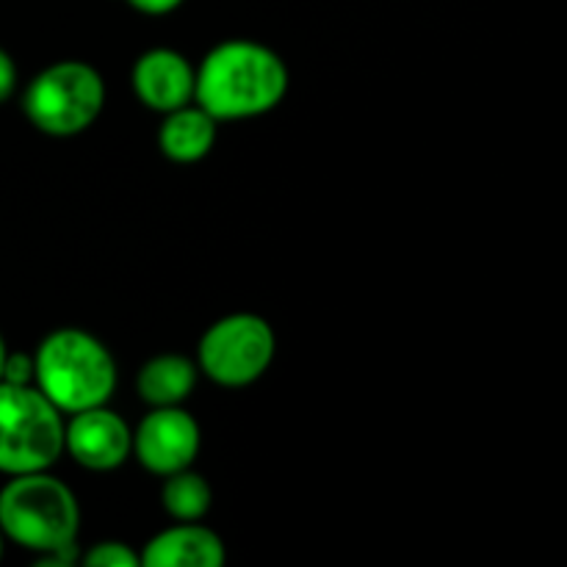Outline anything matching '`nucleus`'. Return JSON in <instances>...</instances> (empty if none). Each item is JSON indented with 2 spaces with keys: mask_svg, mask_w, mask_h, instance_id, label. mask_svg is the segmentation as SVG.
I'll return each instance as SVG.
<instances>
[{
  "mask_svg": "<svg viewBox=\"0 0 567 567\" xmlns=\"http://www.w3.org/2000/svg\"><path fill=\"white\" fill-rule=\"evenodd\" d=\"M288 92L286 61L266 44L230 39L194 72V100L214 120H247L275 109Z\"/></svg>",
  "mask_w": 567,
  "mask_h": 567,
  "instance_id": "f257e3e1",
  "label": "nucleus"
},
{
  "mask_svg": "<svg viewBox=\"0 0 567 567\" xmlns=\"http://www.w3.org/2000/svg\"><path fill=\"white\" fill-rule=\"evenodd\" d=\"M33 382L61 413H81L109 402L116 365L97 338L66 327L42 341L33 358Z\"/></svg>",
  "mask_w": 567,
  "mask_h": 567,
  "instance_id": "f03ea898",
  "label": "nucleus"
},
{
  "mask_svg": "<svg viewBox=\"0 0 567 567\" xmlns=\"http://www.w3.org/2000/svg\"><path fill=\"white\" fill-rule=\"evenodd\" d=\"M78 502L70 487L48 471L17 474L0 491V532L37 554L75 546Z\"/></svg>",
  "mask_w": 567,
  "mask_h": 567,
  "instance_id": "7ed1b4c3",
  "label": "nucleus"
},
{
  "mask_svg": "<svg viewBox=\"0 0 567 567\" xmlns=\"http://www.w3.org/2000/svg\"><path fill=\"white\" fill-rule=\"evenodd\" d=\"M61 452V410L37 385H11L0 380V474L48 471Z\"/></svg>",
  "mask_w": 567,
  "mask_h": 567,
  "instance_id": "20e7f679",
  "label": "nucleus"
},
{
  "mask_svg": "<svg viewBox=\"0 0 567 567\" xmlns=\"http://www.w3.org/2000/svg\"><path fill=\"white\" fill-rule=\"evenodd\" d=\"M103 103V78L83 61H59L42 70L22 100L31 125L50 136H75L86 131L100 116Z\"/></svg>",
  "mask_w": 567,
  "mask_h": 567,
  "instance_id": "39448f33",
  "label": "nucleus"
},
{
  "mask_svg": "<svg viewBox=\"0 0 567 567\" xmlns=\"http://www.w3.org/2000/svg\"><path fill=\"white\" fill-rule=\"evenodd\" d=\"M275 358V332L255 313H233L208 327L197 349L199 369L225 388H244L266 374Z\"/></svg>",
  "mask_w": 567,
  "mask_h": 567,
  "instance_id": "423d86ee",
  "label": "nucleus"
},
{
  "mask_svg": "<svg viewBox=\"0 0 567 567\" xmlns=\"http://www.w3.org/2000/svg\"><path fill=\"white\" fill-rule=\"evenodd\" d=\"M133 452L138 463L158 476L188 468L199 452V426L177 404L155 408L133 432Z\"/></svg>",
  "mask_w": 567,
  "mask_h": 567,
  "instance_id": "0eeeda50",
  "label": "nucleus"
},
{
  "mask_svg": "<svg viewBox=\"0 0 567 567\" xmlns=\"http://www.w3.org/2000/svg\"><path fill=\"white\" fill-rule=\"evenodd\" d=\"M64 449L83 468L111 471L133 452V432L120 415L100 404L72 413L70 426H64Z\"/></svg>",
  "mask_w": 567,
  "mask_h": 567,
  "instance_id": "6e6552de",
  "label": "nucleus"
},
{
  "mask_svg": "<svg viewBox=\"0 0 567 567\" xmlns=\"http://www.w3.org/2000/svg\"><path fill=\"white\" fill-rule=\"evenodd\" d=\"M133 89L144 105L169 114V111L192 103L194 70L175 50H147L133 66Z\"/></svg>",
  "mask_w": 567,
  "mask_h": 567,
  "instance_id": "1a4fd4ad",
  "label": "nucleus"
},
{
  "mask_svg": "<svg viewBox=\"0 0 567 567\" xmlns=\"http://www.w3.org/2000/svg\"><path fill=\"white\" fill-rule=\"evenodd\" d=\"M138 559L150 567H219L225 565V546L219 535L186 520L155 535Z\"/></svg>",
  "mask_w": 567,
  "mask_h": 567,
  "instance_id": "9d476101",
  "label": "nucleus"
},
{
  "mask_svg": "<svg viewBox=\"0 0 567 567\" xmlns=\"http://www.w3.org/2000/svg\"><path fill=\"white\" fill-rule=\"evenodd\" d=\"M216 142V120L205 109H181L169 111L158 131V147L166 158L177 164H194L205 158Z\"/></svg>",
  "mask_w": 567,
  "mask_h": 567,
  "instance_id": "9b49d317",
  "label": "nucleus"
},
{
  "mask_svg": "<svg viewBox=\"0 0 567 567\" xmlns=\"http://www.w3.org/2000/svg\"><path fill=\"white\" fill-rule=\"evenodd\" d=\"M197 382V365L183 354H158L138 371V396L153 408L181 404Z\"/></svg>",
  "mask_w": 567,
  "mask_h": 567,
  "instance_id": "f8f14e48",
  "label": "nucleus"
},
{
  "mask_svg": "<svg viewBox=\"0 0 567 567\" xmlns=\"http://www.w3.org/2000/svg\"><path fill=\"white\" fill-rule=\"evenodd\" d=\"M161 502L172 518L199 520L210 509V487L203 476L192 474L188 468L175 471L161 487Z\"/></svg>",
  "mask_w": 567,
  "mask_h": 567,
  "instance_id": "ddd939ff",
  "label": "nucleus"
},
{
  "mask_svg": "<svg viewBox=\"0 0 567 567\" xmlns=\"http://www.w3.org/2000/svg\"><path fill=\"white\" fill-rule=\"evenodd\" d=\"M83 565H89V567H138L142 565V559H138V554H133L125 543L109 540V543H97V546H92V551L83 557Z\"/></svg>",
  "mask_w": 567,
  "mask_h": 567,
  "instance_id": "4468645a",
  "label": "nucleus"
},
{
  "mask_svg": "<svg viewBox=\"0 0 567 567\" xmlns=\"http://www.w3.org/2000/svg\"><path fill=\"white\" fill-rule=\"evenodd\" d=\"M0 380L11 382V385H33V358L25 352L6 354L3 374Z\"/></svg>",
  "mask_w": 567,
  "mask_h": 567,
  "instance_id": "2eb2a0df",
  "label": "nucleus"
},
{
  "mask_svg": "<svg viewBox=\"0 0 567 567\" xmlns=\"http://www.w3.org/2000/svg\"><path fill=\"white\" fill-rule=\"evenodd\" d=\"M14 86H17L14 59H11V55L0 48V103H6V100L11 97Z\"/></svg>",
  "mask_w": 567,
  "mask_h": 567,
  "instance_id": "dca6fc26",
  "label": "nucleus"
},
{
  "mask_svg": "<svg viewBox=\"0 0 567 567\" xmlns=\"http://www.w3.org/2000/svg\"><path fill=\"white\" fill-rule=\"evenodd\" d=\"M127 3L136 11H142V14H169L183 0H127Z\"/></svg>",
  "mask_w": 567,
  "mask_h": 567,
  "instance_id": "f3484780",
  "label": "nucleus"
},
{
  "mask_svg": "<svg viewBox=\"0 0 567 567\" xmlns=\"http://www.w3.org/2000/svg\"><path fill=\"white\" fill-rule=\"evenodd\" d=\"M6 341H3V336H0V374H3V363H6Z\"/></svg>",
  "mask_w": 567,
  "mask_h": 567,
  "instance_id": "a211bd4d",
  "label": "nucleus"
},
{
  "mask_svg": "<svg viewBox=\"0 0 567 567\" xmlns=\"http://www.w3.org/2000/svg\"><path fill=\"white\" fill-rule=\"evenodd\" d=\"M0 554H3V532H0Z\"/></svg>",
  "mask_w": 567,
  "mask_h": 567,
  "instance_id": "6ab92c4d",
  "label": "nucleus"
}]
</instances>
